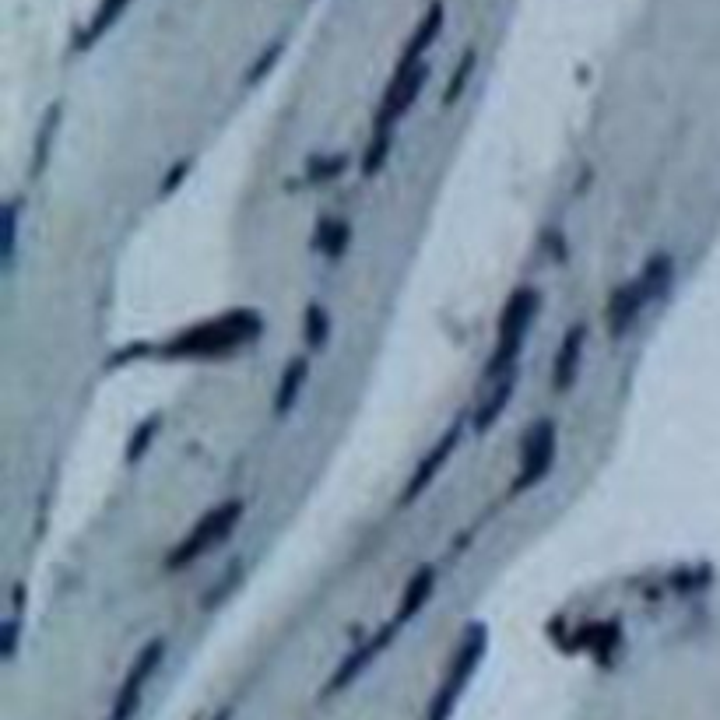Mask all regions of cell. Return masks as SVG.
<instances>
[{
	"mask_svg": "<svg viewBox=\"0 0 720 720\" xmlns=\"http://www.w3.org/2000/svg\"><path fill=\"white\" fill-rule=\"evenodd\" d=\"M260 334V313L253 310H239L229 313V317H215L201 327H190L187 334H180L176 341H169L166 355L173 359H208V355H225L232 348H243L250 341H257Z\"/></svg>",
	"mask_w": 720,
	"mask_h": 720,
	"instance_id": "6da1fadb",
	"label": "cell"
},
{
	"mask_svg": "<svg viewBox=\"0 0 720 720\" xmlns=\"http://www.w3.org/2000/svg\"><path fill=\"white\" fill-rule=\"evenodd\" d=\"M239 517H243V499H229V503L215 506V510H211L208 517H204L201 524H197L194 531L180 541V545H176V552L166 559V569H183V566H190L194 559H201V555H208L218 541L229 538L232 527L239 524Z\"/></svg>",
	"mask_w": 720,
	"mask_h": 720,
	"instance_id": "7a4b0ae2",
	"label": "cell"
},
{
	"mask_svg": "<svg viewBox=\"0 0 720 720\" xmlns=\"http://www.w3.org/2000/svg\"><path fill=\"white\" fill-rule=\"evenodd\" d=\"M534 313H538V292H534V288L513 292V299L503 306V317H499V345L489 362L492 376L513 366V359H517L520 345H524L527 331H531V324H534Z\"/></svg>",
	"mask_w": 720,
	"mask_h": 720,
	"instance_id": "3957f363",
	"label": "cell"
},
{
	"mask_svg": "<svg viewBox=\"0 0 720 720\" xmlns=\"http://www.w3.org/2000/svg\"><path fill=\"white\" fill-rule=\"evenodd\" d=\"M162 657H166V640H152L148 647L141 650V654L134 657V664H130L127 678H123L120 692H116V699H113V713H109V720H130L134 717L137 706H141L144 689H148L152 675L159 671Z\"/></svg>",
	"mask_w": 720,
	"mask_h": 720,
	"instance_id": "277c9868",
	"label": "cell"
},
{
	"mask_svg": "<svg viewBox=\"0 0 720 720\" xmlns=\"http://www.w3.org/2000/svg\"><path fill=\"white\" fill-rule=\"evenodd\" d=\"M482 647H485V633H482V629H471V633L464 636V647L457 650L454 668H450V675H447V682H443L440 696H436V703H432L429 720H447V717H450V710H454L457 696L464 692L468 678L475 675L478 661H482Z\"/></svg>",
	"mask_w": 720,
	"mask_h": 720,
	"instance_id": "5b68a950",
	"label": "cell"
},
{
	"mask_svg": "<svg viewBox=\"0 0 720 720\" xmlns=\"http://www.w3.org/2000/svg\"><path fill=\"white\" fill-rule=\"evenodd\" d=\"M555 464V425L541 422L524 443V457H520V475L513 482V492H524L545 478V471Z\"/></svg>",
	"mask_w": 720,
	"mask_h": 720,
	"instance_id": "8992f818",
	"label": "cell"
},
{
	"mask_svg": "<svg viewBox=\"0 0 720 720\" xmlns=\"http://www.w3.org/2000/svg\"><path fill=\"white\" fill-rule=\"evenodd\" d=\"M397 629H401V626H397V622H390V626L383 629V633H376L373 640L366 643V647L352 650V654H348L345 661L338 664V671H334V675H331V682L324 685V696H331V692H341V689H348V685H352L355 678H359L362 671H366L369 664H373L376 657H380V650L387 647L390 640H394V636H397Z\"/></svg>",
	"mask_w": 720,
	"mask_h": 720,
	"instance_id": "52a82bcc",
	"label": "cell"
},
{
	"mask_svg": "<svg viewBox=\"0 0 720 720\" xmlns=\"http://www.w3.org/2000/svg\"><path fill=\"white\" fill-rule=\"evenodd\" d=\"M457 443H461V425H454V429H450V432H443L440 443H436V447L429 450V457H425V461L415 468V475H411L408 489H404V496H401L404 503H411V499H418L425 489H429L432 478L440 475L443 464H447V461H450V454H454V450H457Z\"/></svg>",
	"mask_w": 720,
	"mask_h": 720,
	"instance_id": "ba28073f",
	"label": "cell"
},
{
	"mask_svg": "<svg viewBox=\"0 0 720 720\" xmlns=\"http://www.w3.org/2000/svg\"><path fill=\"white\" fill-rule=\"evenodd\" d=\"M647 306V299H643L640 285L636 281H629V285L615 288L612 299H608V331L619 338V334H626L629 327L636 324V317H640V310Z\"/></svg>",
	"mask_w": 720,
	"mask_h": 720,
	"instance_id": "9c48e42d",
	"label": "cell"
},
{
	"mask_svg": "<svg viewBox=\"0 0 720 720\" xmlns=\"http://www.w3.org/2000/svg\"><path fill=\"white\" fill-rule=\"evenodd\" d=\"M440 29H443V4H440V0H436V4H432V8L425 11V18H422V22H418L415 36H411L408 50H404V57H401V64H397V71H394V74L411 71V67L425 64V60H422V53L432 46V39L440 36Z\"/></svg>",
	"mask_w": 720,
	"mask_h": 720,
	"instance_id": "30bf717a",
	"label": "cell"
},
{
	"mask_svg": "<svg viewBox=\"0 0 720 720\" xmlns=\"http://www.w3.org/2000/svg\"><path fill=\"white\" fill-rule=\"evenodd\" d=\"M584 341H587V324H573L569 334L562 338V348L555 355V387H569L576 380V369H580V359H584Z\"/></svg>",
	"mask_w": 720,
	"mask_h": 720,
	"instance_id": "8fae6325",
	"label": "cell"
},
{
	"mask_svg": "<svg viewBox=\"0 0 720 720\" xmlns=\"http://www.w3.org/2000/svg\"><path fill=\"white\" fill-rule=\"evenodd\" d=\"M432 587H436V573H432L429 566H422L415 576H411V584L404 587V601L401 608H397V626H404L408 619H415L418 612L425 608V601L432 598Z\"/></svg>",
	"mask_w": 720,
	"mask_h": 720,
	"instance_id": "7c38bea8",
	"label": "cell"
},
{
	"mask_svg": "<svg viewBox=\"0 0 720 720\" xmlns=\"http://www.w3.org/2000/svg\"><path fill=\"white\" fill-rule=\"evenodd\" d=\"M130 8V0H102L99 8H95V15H92V22H88V29L78 36V50H88V46H95L102 36H106L109 29H113L116 22L123 18V11Z\"/></svg>",
	"mask_w": 720,
	"mask_h": 720,
	"instance_id": "4fadbf2b",
	"label": "cell"
},
{
	"mask_svg": "<svg viewBox=\"0 0 720 720\" xmlns=\"http://www.w3.org/2000/svg\"><path fill=\"white\" fill-rule=\"evenodd\" d=\"M671 278H675V267H671V260L661 253V257L647 260V267L640 271L636 285H640L643 299H647V303H654V299H661L664 292L671 288Z\"/></svg>",
	"mask_w": 720,
	"mask_h": 720,
	"instance_id": "5bb4252c",
	"label": "cell"
},
{
	"mask_svg": "<svg viewBox=\"0 0 720 720\" xmlns=\"http://www.w3.org/2000/svg\"><path fill=\"white\" fill-rule=\"evenodd\" d=\"M306 376H310V362H306V359H292V362H288V369L281 373L278 390H274V411H288L292 404H296V397H299V390H303Z\"/></svg>",
	"mask_w": 720,
	"mask_h": 720,
	"instance_id": "9a60e30c",
	"label": "cell"
},
{
	"mask_svg": "<svg viewBox=\"0 0 720 720\" xmlns=\"http://www.w3.org/2000/svg\"><path fill=\"white\" fill-rule=\"evenodd\" d=\"M510 394H513V376L503 383V387L496 390V394L489 397V404H485V408H478V411H475V429H478V432H485L492 422H496L499 415H503L506 404H510Z\"/></svg>",
	"mask_w": 720,
	"mask_h": 720,
	"instance_id": "2e32d148",
	"label": "cell"
},
{
	"mask_svg": "<svg viewBox=\"0 0 720 720\" xmlns=\"http://www.w3.org/2000/svg\"><path fill=\"white\" fill-rule=\"evenodd\" d=\"M390 141H394V134L390 130H376L373 134V144H369V152H366V159H362V173L366 176H373L376 169L387 162V155H390Z\"/></svg>",
	"mask_w": 720,
	"mask_h": 720,
	"instance_id": "e0dca14e",
	"label": "cell"
},
{
	"mask_svg": "<svg viewBox=\"0 0 720 720\" xmlns=\"http://www.w3.org/2000/svg\"><path fill=\"white\" fill-rule=\"evenodd\" d=\"M475 50H468V53H464V57H461V64H457V74H454V81H450V85H447V95H443V102H447V106H450V102H457V99H461V92H464V85H468V78H471V71H475Z\"/></svg>",
	"mask_w": 720,
	"mask_h": 720,
	"instance_id": "ac0fdd59",
	"label": "cell"
},
{
	"mask_svg": "<svg viewBox=\"0 0 720 720\" xmlns=\"http://www.w3.org/2000/svg\"><path fill=\"white\" fill-rule=\"evenodd\" d=\"M327 331H331V320H327V313L320 310V306H310L306 310V341H310L313 348L324 345Z\"/></svg>",
	"mask_w": 720,
	"mask_h": 720,
	"instance_id": "d6986e66",
	"label": "cell"
},
{
	"mask_svg": "<svg viewBox=\"0 0 720 720\" xmlns=\"http://www.w3.org/2000/svg\"><path fill=\"white\" fill-rule=\"evenodd\" d=\"M281 50H285V43H281V39H278V43H271V46H267V50H264V57H260L257 64L250 67V74H246V81H250V85H253V81H260V78H264V74L274 67V60L281 57Z\"/></svg>",
	"mask_w": 720,
	"mask_h": 720,
	"instance_id": "ffe728a7",
	"label": "cell"
},
{
	"mask_svg": "<svg viewBox=\"0 0 720 720\" xmlns=\"http://www.w3.org/2000/svg\"><path fill=\"white\" fill-rule=\"evenodd\" d=\"M155 425H159V418H152V422H144L141 429L134 432V440H130V447H127V457L130 461H137V457L144 454V447L152 443V436H155Z\"/></svg>",
	"mask_w": 720,
	"mask_h": 720,
	"instance_id": "44dd1931",
	"label": "cell"
},
{
	"mask_svg": "<svg viewBox=\"0 0 720 720\" xmlns=\"http://www.w3.org/2000/svg\"><path fill=\"white\" fill-rule=\"evenodd\" d=\"M324 253L331 260H338L341 257V250H345V243H348V225H331V229L324 232Z\"/></svg>",
	"mask_w": 720,
	"mask_h": 720,
	"instance_id": "7402d4cb",
	"label": "cell"
},
{
	"mask_svg": "<svg viewBox=\"0 0 720 720\" xmlns=\"http://www.w3.org/2000/svg\"><path fill=\"white\" fill-rule=\"evenodd\" d=\"M57 120H60V109H50V116H46V123H43V134H39V155H36V169L46 162V144H50V130L57 127Z\"/></svg>",
	"mask_w": 720,
	"mask_h": 720,
	"instance_id": "603a6c76",
	"label": "cell"
},
{
	"mask_svg": "<svg viewBox=\"0 0 720 720\" xmlns=\"http://www.w3.org/2000/svg\"><path fill=\"white\" fill-rule=\"evenodd\" d=\"M341 169H345V159H324L320 166H313V180H331V176H338Z\"/></svg>",
	"mask_w": 720,
	"mask_h": 720,
	"instance_id": "cb8c5ba5",
	"label": "cell"
},
{
	"mask_svg": "<svg viewBox=\"0 0 720 720\" xmlns=\"http://www.w3.org/2000/svg\"><path fill=\"white\" fill-rule=\"evenodd\" d=\"M187 169H190V162H180V166H176V169H173V173H169V176H166V183H162V194H166V190H173V187H176V183H180V180H183V176H187Z\"/></svg>",
	"mask_w": 720,
	"mask_h": 720,
	"instance_id": "d4e9b609",
	"label": "cell"
},
{
	"mask_svg": "<svg viewBox=\"0 0 720 720\" xmlns=\"http://www.w3.org/2000/svg\"><path fill=\"white\" fill-rule=\"evenodd\" d=\"M211 720H232V710H218V713H215V717H211Z\"/></svg>",
	"mask_w": 720,
	"mask_h": 720,
	"instance_id": "484cf974",
	"label": "cell"
}]
</instances>
